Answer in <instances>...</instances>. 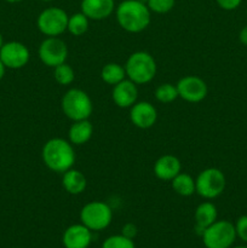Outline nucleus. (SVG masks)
Instances as JSON below:
<instances>
[{
	"label": "nucleus",
	"instance_id": "2f4dec72",
	"mask_svg": "<svg viewBox=\"0 0 247 248\" xmlns=\"http://www.w3.org/2000/svg\"><path fill=\"white\" fill-rule=\"evenodd\" d=\"M5 1L10 2V4H16V2H21L22 0H5Z\"/></svg>",
	"mask_w": 247,
	"mask_h": 248
},
{
	"label": "nucleus",
	"instance_id": "72a5a7b5",
	"mask_svg": "<svg viewBox=\"0 0 247 248\" xmlns=\"http://www.w3.org/2000/svg\"><path fill=\"white\" fill-rule=\"evenodd\" d=\"M230 248H247L246 246H235V247H230Z\"/></svg>",
	"mask_w": 247,
	"mask_h": 248
},
{
	"label": "nucleus",
	"instance_id": "412c9836",
	"mask_svg": "<svg viewBox=\"0 0 247 248\" xmlns=\"http://www.w3.org/2000/svg\"><path fill=\"white\" fill-rule=\"evenodd\" d=\"M101 78L106 84L115 86L124 79H126L125 67L119 63H108L101 70Z\"/></svg>",
	"mask_w": 247,
	"mask_h": 248
},
{
	"label": "nucleus",
	"instance_id": "473e14b6",
	"mask_svg": "<svg viewBox=\"0 0 247 248\" xmlns=\"http://www.w3.org/2000/svg\"><path fill=\"white\" fill-rule=\"evenodd\" d=\"M2 45H4V38H2V34L0 33V48L2 47Z\"/></svg>",
	"mask_w": 247,
	"mask_h": 248
},
{
	"label": "nucleus",
	"instance_id": "5701e85b",
	"mask_svg": "<svg viewBox=\"0 0 247 248\" xmlns=\"http://www.w3.org/2000/svg\"><path fill=\"white\" fill-rule=\"evenodd\" d=\"M53 78L62 86H68L75 80V72L67 62L53 68Z\"/></svg>",
	"mask_w": 247,
	"mask_h": 248
},
{
	"label": "nucleus",
	"instance_id": "7ed1b4c3",
	"mask_svg": "<svg viewBox=\"0 0 247 248\" xmlns=\"http://www.w3.org/2000/svg\"><path fill=\"white\" fill-rule=\"evenodd\" d=\"M124 67L127 79L136 85H145L150 82L155 78L157 70L154 57L147 51L131 53Z\"/></svg>",
	"mask_w": 247,
	"mask_h": 248
},
{
	"label": "nucleus",
	"instance_id": "a211bd4d",
	"mask_svg": "<svg viewBox=\"0 0 247 248\" xmlns=\"http://www.w3.org/2000/svg\"><path fill=\"white\" fill-rule=\"evenodd\" d=\"M93 135V125L86 120L73 121L72 126L68 131V140L73 145H84L89 142Z\"/></svg>",
	"mask_w": 247,
	"mask_h": 248
},
{
	"label": "nucleus",
	"instance_id": "a878e982",
	"mask_svg": "<svg viewBox=\"0 0 247 248\" xmlns=\"http://www.w3.org/2000/svg\"><path fill=\"white\" fill-rule=\"evenodd\" d=\"M176 0H148L147 6L149 7L150 12L154 14L164 15L171 11L174 7Z\"/></svg>",
	"mask_w": 247,
	"mask_h": 248
},
{
	"label": "nucleus",
	"instance_id": "393cba45",
	"mask_svg": "<svg viewBox=\"0 0 247 248\" xmlns=\"http://www.w3.org/2000/svg\"><path fill=\"white\" fill-rule=\"evenodd\" d=\"M102 248H136V246L132 239L118 234L107 237L102 244Z\"/></svg>",
	"mask_w": 247,
	"mask_h": 248
},
{
	"label": "nucleus",
	"instance_id": "cd10ccee",
	"mask_svg": "<svg viewBox=\"0 0 247 248\" xmlns=\"http://www.w3.org/2000/svg\"><path fill=\"white\" fill-rule=\"evenodd\" d=\"M218 6L225 11H232L241 5L242 0H216Z\"/></svg>",
	"mask_w": 247,
	"mask_h": 248
},
{
	"label": "nucleus",
	"instance_id": "b1692460",
	"mask_svg": "<svg viewBox=\"0 0 247 248\" xmlns=\"http://www.w3.org/2000/svg\"><path fill=\"white\" fill-rule=\"evenodd\" d=\"M178 97L179 94L177 86L176 85L169 84V82L159 85L156 90H155V98L160 103H171V102L176 101Z\"/></svg>",
	"mask_w": 247,
	"mask_h": 248
},
{
	"label": "nucleus",
	"instance_id": "f03ea898",
	"mask_svg": "<svg viewBox=\"0 0 247 248\" xmlns=\"http://www.w3.org/2000/svg\"><path fill=\"white\" fill-rule=\"evenodd\" d=\"M116 21L128 33H140L149 27L152 12L147 4L139 0H124L115 9Z\"/></svg>",
	"mask_w": 247,
	"mask_h": 248
},
{
	"label": "nucleus",
	"instance_id": "6e6552de",
	"mask_svg": "<svg viewBox=\"0 0 247 248\" xmlns=\"http://www.w3.org/2000/svg\"><path fill=\"white\" fill-rule=\"evenodd\" d=\"M67 12L61 7H47L39 14L36 18V27L46 36H60L67 31Z\"/></svg>",
	"mask_w": 247,
	"mask_h": 248
},
{
	"label": "nucleus",
	"instance_id": "9d476101",
	"mask_svg": "<svg viewBox=\"0 0 247 248\" xmlns=\"http://www.w3.org/2000/svg\"><path fill=\"white\" fill-rule=\"evenodd\" d=\"M31 60V52L24 44L19 41L4 43L0 48V61L7 69H21Z\"/></svg>",
	"mask_w": 247,
	"mask_h": 248
},
{
	"label": "nucleus",
	"instance_id": "20e7f679",
	"mask_svg": "<svg viewBox=\"0 0 247 248\" xmlns=\"http://www.w3.org/2000/svg\"><path fill=\"white\" fill-rule=\"evenodd\" d=\"M63 114L72 121L86 120L93 111L91 98L80 89H70L63 94L61 101Z\"/></svg>",
	"mask_w": 247,
	"mask_h": 248
},
{
	"label": "nucleus",
	"instance_id": "aec40b11",
	"mask_svg": "<svg viewBox=\"0 0 247 248\" xmlns=\"http://www.w3.org/2000/svg\"><path fill=\"white\" fill-rule=\"evenodd\" d=\"M172 189L174 193L178 194L181 196H191L193 194L196 193L195 188V179L188 173H181L177 174L173 179H172Z\"/></svg>",
	"mask_w": 247,
	"mask_h": 248
},
{
	"label": "nucleus",
	"instance_id": "7c9ffc66",
	"mask_svg": "<svg viewBox=\"0 0 247 248\" xmlns=\"http://www.w3.org/2000/svg\"><path fill=\"white\" fill-rule=\"evenodd\" d=\"M5 70H6V68H5V65L2 64V62H1V61H0V80H1L2 78H4Z\"/></svg>",
	"mask_w": 247,
	"mask_h": 248
},
{
	"label": "nucleus",
	"instance_id": "f704fd0d",
	"mask_svg": "<svg viewBox=\"0 0 247 248\" xmlns=\"http://www.w3.org/2000/svg\"><path fill=\"white\" fill-rule=\"evenodd\" d=\"M40 1H44V2H50V1H53V0H40Z\"/></svg>",
	"mask_w": 247,
	"mask_h": 248
},
{
	"label": "nucleus",
	"instance_id": "0eeeda50",
	"mask_svg": "<svg viewBox=\"0 0 247 248\" xmlns=\"http://www.w3.org/2000/svg\"><path fill=\"white\" fill-rule=\"evenodd\" d=\"M227 179L219 169L208 167L199 173L195 179L196 194L206 200L218 198L224 191Z\"/></svg>",
	"mask_w": 247,
	"mask_h": 248
},
{
	"label": "nucleus",
	"instance_id": "ddd939ff",
	"mask_svg": "<svg viewBox=\"0 0 247 248\" xmlns=\"http://www.w3.org/2000/svg\"><path fill=\"white\" fill-rule=\"evenodd\" d=\"M91 242L92 232L81 223L68 227L62 235L64 248H89Z\"/></svg>",
	"mask_w": 247,
	"mask_h": 248
},
{
	"label": "nucleus",
	"instance_id": "2eb2a0df",
	"mask_svg": "<svg viewBox=\"0 0 247 248\" xmlns=\"http://www.w3.org/2000/svg\"><path fill=\"white\" fill-rule=\"evenodd\" d=\"M80 9L89 19L102 21L108 18L116 7L114 0H81Z\"/></svg>",
	"mask_w": 247,
	"mask_h": 248
},
{
	"label": "nucleus",
	"instance_id": "f257e3e1",
	"mask_svg": "<svg viewBox=\"0 0 247 248\" xmlns=\"http://www.w3.org/2000/svg\"><path fill=\"white\" fill-rule=\"evenodd\" d=\"M41 159L48 170L63 174L74 166L77 159L74 145L64 138H51L44 144Z\"/></svg>",
	"mask_w": 247,
	"mask_h": 248
},
{
	"label": "nucleus",
	"instance_id": "bb28decb",
	"mask_svg": "<svg viewBox=\"0 0 247 248\" xmlns=\"http://www.w3.org/2000/svg\"><path fill=\"white\" fill-rule=\"evenodd\" d=\"M236 236L244 242H247V216H241L235 224Z\"/></svg>",
	"mask_w": 247,
	"mask_h": 248
},
{
	"label": "nucleus",
	"instance_id": "c85d7f7f",
	"mask_svg": "<svg viewBox=\"0 0 247 248\" xmlns=\"http://www.w3.org/2000/svg\"><path fill=\"white\" fill-rule=\"evenodd\" d=\"M137 232H138V229L133 223H126V224L123 227V229H121V234H123L124 236L132 240L137 236Z\"/></svg>",
	"mask_w": 247,
	"mask_h": 248
},
{
	"label": "nucleus",
	"instance_id": "423d86ee",
	"mask_svg": "<svg viewBox=\"0 0 247 248\" xmlns=\"http://www.w3.org/2000/svg\"><path fill=\"white\" fill-rule=\"evenodd\" d=\"M235 224L229 220H216L203 230L201 239L206 248H230L236 239Z\"/></svg>",
	"mask_w": 247,
	"mask_h": 248
},
{
	"label": "nucleus",
	"instance_id": "c756f323",
	"mask_svg": "<svg viewBox=\"0 0 247 248\" xmlns=\"http://www.w3.org/2000/svg\"><path fill=\"white\" fill-rule=\"evenodd\" d=\"M239 39H240V41H241V44H244V45L247 46V26H245L244 28L240 31Z\"/></svg>",
	"mask_w": 247,
	"mask_h": 248
},
{
	"label": "nucleus",
	"instance_id": "39448f33",
	"mask_svg": "<svg viewBox=\"0 0 247 248\" xmlns=\"http://www.w3.org/2000/svg\"><path fill=\"white\" fill-rule=\"evenodd\" d=\"M113 210L103 201H91L80 211V223L91 232H102L110 225Z\"/></svg>",
	"mask_w": 247,
	"mask_h": 248
},
{
	"label": "nucleus",
	"instance_id": "4be33fe9",
	"mask_svg": "<svg viewBox=\"0 0 247 248\" xmlns=\"http://www.w3.org/2000/svg\"><path fill=\"white\" fill-rule=\"evenodd\" d=\"M90 19L82 12H77L68 18L67 31L74 36H81L89 31Z\"/></svg>",
	"mask_w": 247,
	"mask_h": 248
},
{
	"label": "nucleus",
	"instance_id": "f3484780",
	"mask_svg": "<svg viewBox=\"0 0 247 248\" xmlns=\"http://www.w3.org/2000/svg\"><path fill=\"white\" fill-rule=\"evenodd\" d=\"M194 217H195V230L196 232H198L199 236H201L203 230L217 220V207H216L215 203H212L211 201L201 202L200 205L196 207Z\"/></svg>",
	"mask_w": 247,
	"mask_h": 248
},
{
	"label": "nucleus",
	"instance_id": "9b49d317",
	"mask_svg": "<svg viewBox=\"0 0 247 248\" xmlns=\"http://www.w3.org/2000/svg\"><path fill=\"white\" fill-rule=\"evenodd\" d=\"M176 86L179 97L189 103H199L203 101L208 93L207 84L196 75L183 77L177 82Z\"/></svg>",
	"mask_w": 247,
	"mask_h": 248
},
{
	"label": "nucleus",
	"instance_id": "f8f14e48",
	"mask_svg": "<svg viewBox=\"0 0 247 248\" xmlns=\"http://www.w3.org/2000/svg\"><path fill=\"white\" fill-rule=\"evenodd\" d=\"M130 120L136 127L142 130L153 127L157 120L156 108L147 101L136 102L130 108Z\"/></svg>",
	"mask_w": 247,
	"mask_h": 248
},
{
	"label": "nucleus",
	"instance_id": "dca6fc26",
	"mask_svg": "<svg viewBox=\"0 0 247 248\" xmlns=\"http://www.w3.org/2000/svg\"><path fill=\"white\" fill-rule=\"evenodd\" d=\"M153 171L155 177L160 181H172L177 174L182 172L181 160L171 154L162 155L155 161Z\"/></svg>",
	"mask_w": 247,
	"mask_h": 248
},
{
	"label": "nucleus",
	"instance_id": "6ab92c4d",
	"mask_svg": "<svg viewBox=\"0 0 247 248\" xmlns=\"http://www.w3.org/2000/svg\"><path fill=\"white\" fill-rule=\"evenodd\" d=\"M62 186L70 195H80L87 186V179L81 171L70 169L62 176Z\"/></svg>",
	"mask_w": 247,
	"mask_h": 248
},
{
	"label": "nucleus",
	"instance_id": "1a4fd4ad",
	"mask_svg": "<svg viewBox=\"0 0 247 248\" xmlns=\"http://www.w3.org/2000/svg\"><path fill=\"white\" fill-rule=\"evenodd\" d=\"M38 55L44 64L50 68H55L67 62L68 46L58 36H47L41 41Z\"/></svg>",
	"mask_w": 247,
	"mask_h": 248
},
{
	"label": "nucleus",
	"instance_id": "4468645a",
	"mask_svg": "<svg viewBox=\"0 0 247 248\" xmlns=\"http://www.w3.org/2000/svg\"><path fill=\"white\" fill-rule=\"evenodd\" d=\"M111 98L119 108H131L138 98L137 85L130 79H124L113 86Z\"/></svg>",
	"mask_w": 247,
	"mask_h": 248
}]
</instances>
